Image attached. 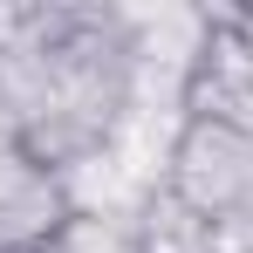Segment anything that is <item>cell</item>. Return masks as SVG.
I'll list each match as a JSON object with an SVG mask.
<instances>
[{
    "label": "cell",
    "instance_id": "obj_1",
    "mask_svg": "<svg viewBox=\"0 0 253 253\" xmlns=\"http://www.w3.org/2000/svg\"><path fill=\"white\" fill-rule=\"evenodd\" d=\"M165 192L212 219V226H240L253 219V130L212 124V117H185L171 137Z\"/></svg>",
    "mask_w": 253,
    "mask_h": 253
},
{
    "label": "cell",
    "instance_id": "obj_2",
    "mask_svg": "<svg viewBox=\"0 0 253 253\" xmlns=\"http://www.w3.org/2000/svg\"><path fill=\"white\" fill-rule=\"evenodd\" d=\"M130 226H137V247H144V253H219V226L199 219L185 199H171L165 185L137 206Z\"/></svg>",
    "mask_w": 253,
    "mask_h": 253
},
{
    "label": "cell",
    "instance_id": "obj_3",
    "mask_svg": "<svg viewBox=\"0 0 253 253\" xmlns=\"http://www.w3.org/2000/svg\"><path fill=\"white\" fill-rule=\"evenodd\" d=\"M48 253H144L130 219H103V212H69Z\"/></svg>",
    "mask_w": 253,
    "mask_h": 253
},
{
    "label": "cell",
    "instance_id": "obj_4",
    "mask_svg": "<svg viewBox=\"0 0 253 253\" xmlns=\"http://www.w3.org/2000/svg\"><path fill=\"white\" fill-rule=\"evenodd\" d=\"M42 178H48V171L35 165V158H28L21 144H7V151H0V206H14V199H28V192H35Z\"/></svg>",
    "mask_w": 253,
    "mask_h": 253
},
{
    "label": "cell",
    "instance_id": "obj_5",
    "mask_svg": "<svg viewBox=\"0 0 253 253\" xmlns=\"http://www.w3.org/2000/svg\"><path fill=\"white\" fill-rule=\"evenodd\" d=\"M7 144H14V130H7V124H0V151H7Z\"/></svg>",
    "mask_w": 253,
    "mask_h": 253
},
{
    "label": "cell",
    "instance_id": "obj_6",
    "mask_svg": "<svg viewBox=\"0 0 253 253\" xmlns=\"http://www.w3.org/2000/svg\"><path fill=\"white\" fill-rule=\"evenodd\" d=\"M247 28H253V7H247Z\"/></svg>",
    "mask_w": 253,
    "mask_h": 253
}]
</instances>
